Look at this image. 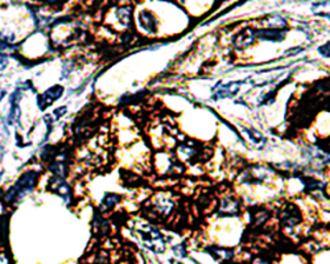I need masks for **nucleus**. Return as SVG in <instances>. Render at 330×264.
Wrapping results in <instances>:
<instances>
[{
	"label": "nucleus",
	"mask_w": 330,
	"mask_h": 264,
	"mask_svg": "<svg viewBox=\"0 0 330 264\" xmlns=\"http://www.w3.org/2000/svg\"><path fill=\"white\" fill-rule=\"evenodd\" d=\"M153 210L159 213L163 217H166V215H169L173 210V201L170 199L169 197H166V196H157L155 198V201H153Z\"/></svg>",
	"instance_id": "1"
},
{
	"label": "nucleus",
	"mask_w": 330,
	"mask_h": 264,
	"mask_svg": "<svg viewBox=\"0 0 330 264\" xmlns=\"http://www.w3.org/2000/svg\"><path fill=\"white\" fill-rule=\"evenodd\" d=\"M199 153H201V151L196 148L193 144H182L178 148V156L185 163H196V161L201 160Z\"/></svg>",
	"instance_id": "2"
},
{
	"label": "nucleus",
	"mask_w": 330,
	"mask_h": 264,
	"mask_svg": "<svg viewBox=\"0 0 330 264\" xmlns=\"http://www.w3.org/2000/svg\"><path fill=\"white\" fill-rule=\"evenodd\" d=\"M281 219L283 222L287 226H296L298 223L301 222V213L297 209L296 206L293 205H289V206L284 207L283 210V214H281Z\"/></svg>",
	"instance_id": "3"
},
{
	"label": "nucleus",
	"mask_w": 330,
	"mask_h": 264,
	"mask_svg": "<svg viewBox=\"0 0 330 264\" xmlns=\"http://www.w3.org/2000/svg\"><path fill=\"white\" fill-rule=\"evenodd\" d=\"M255 32H256V29L250 28V27L244 29V31H242V32L236 36L235 41H234V45H235L236 48H239V49L246 48V46H248V45H252L256 40Z\"/></svg>",
	"instance_id": "4"
},
{
	"label": "nucleus",
	"mask_w": 330,
	"mask_h": 264,
	"mask_svg": "<svg viewBox=\"0 0 330 264\" xmlns=\"http://www.w3.org/2000/svg\"><path fill=\"white\" fill-rule=\"evenodd\" d=\"M256 38H262V40H268V41H281L284 40L285 32L281 29H256Z\"/></svg>",
	"instance_id": "5"
},
{
	"label": "nucleus",
	"mask_w": 330,
	"mask_h": 264,
	"mask_svg": "<svg viewBox=\"0 0 330 264\" xmlns=\"http://www.w3.org/2000/svg\"><path fill=\"white\" fill-rule=\"evenodd\" d=\"M240 86V82L229 83V85H222L219 83L218 86L214 87V97L218 98H226V97H231L238 91V87Z\"/></svg>",
	"instance_id": "6"
},
{
	"label": "nucleus",
	"mask_w": 330,
	"mask_h": 264,
	"mask_svg": "<svg viewBox=\"0 0 330 264\" xmlns=\"http://www.w3.org/2000/svg\"><path fill=\"white\" fill-rule=\"evenodd\" d=\"M240 211V206L235 198L227 197L221 203V214L222 215H238Z\"/></svg>",
	"instance_id": "7"
},
{
	"label": "nucleus",
	"mask_w": 330,
	"mask_h": 264,
	"mask_svg": "<svg viewBox=\"0 0 330 264\" xmlns=\"http://www.w3.org/2000/svg\"><path fill=\"white\" fill-rule=\"evenodd\" d=\"M318 52L322 54V56H325V57H330V41L326 42L325 45H322Z\"/></svg>",
	"instance_id": "8"
}]
</instances>
